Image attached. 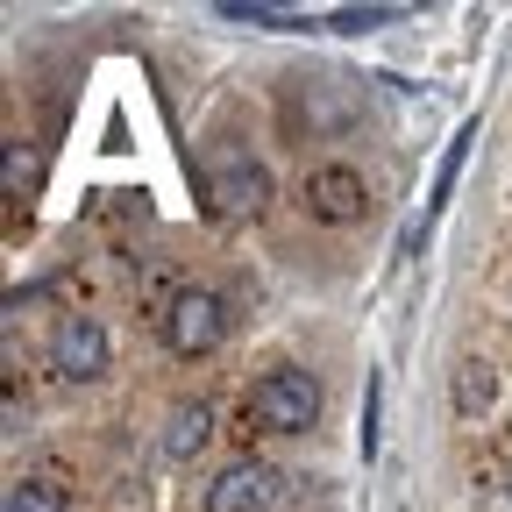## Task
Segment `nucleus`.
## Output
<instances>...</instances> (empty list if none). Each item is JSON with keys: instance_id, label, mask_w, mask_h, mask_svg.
<instances>
[{"instance_id": "obj_8", "label": "nucleus", "mask_w": 512, "mask_h": 512, "mask_svg": "<svg viewBox=\"0 0 512 512\" xmlns=\"http://www.w3.org/2000/svg\"><path fill=\"white\" fill-rule=\"evenodd\" d=\"M36 185H43V150L8 143V157H0V192H8V200H36Z\"/></svg>"}, {"instance_id": "obj_9", "label": "nucleus", "mask_w": 512, "mask_h": 512, "mask_svg": "<svg viewBox=\"0 0 512 512\" xmlns=\"http://www.w3.org/2000/svg\"><path fill=\"white\" fill-rule=\"evenodd\" d=\"M221 22H249V29H306L299 8H264V0H221Z\"/></svg>"}, {"instance_id": "obj_11", "label": "nucleus", "mask_w": 512, "mask_h": 512, "mask_svg": "<svg viewBox=\"0 0 512 512\" xmlns=\"http://www.w3.org/2000/svg\"><path fill=\"white\" fill-rule=\"evenodd\" d=\"M470 136H477V128H463V136H456V143H448V157H441V171H434V200H427L434 214L448 207V192H456V171H463V157H470Z\"/></svg>"}, {"instance_id": "obj_1", "label": "nucleus", "mask_w": 512, "mask_h": 512, "mask_svg": "<svg viewBox=\"0 0 512 512\" xmlns=\"http://www.w3.org/2000/svg\"><path fill=\"white\" fill-rule=\"evenodd\" d=\"M249 413L264 420L271 434H306L320 420V377L299 370V363H278L256 377V392H249Z\"/></svg>"}, {"instance_id": "obj_13", "label": "nucleus", "mask_w": 512, "mask_h": 512, "mask_svg": "<svg viewBox=\"0 0 512 512\" xmlns=\"http://www.w3.org/2000/svg\"><path fill=\"white\" fill-rule=\"evenodd\" d=\"M484 399H491V370H484V363H463V377H456V406L477 413Z\"/></svg>"}, {"instance_id": "obj_2", "label": "nucleus", "mask_w": 512, "mask_h": 512, "mask_svg": "<svg viewBox=\"0 0 512 512\" xmlns=\"http://www.w3.org/2000/svg\"><path fill=\"white\" fill-rule=\"evenodd\" d=\"M164 342L171 356H214L228 342V299L207 285H178L164 299Z\"/></svg>"}, {"instance_id": "obj_6", "label": "nucleus", "mask_w": 512, "mask_h": 512, "mask_svg": "<svg viewBox=\"0 0 512 512\" xmlns=\"http://www.w3.org/2000/svg\"><path fill=\"white\" fill-rule=\"evenodd\" d=\"M278 498H285V477H278L271 463H256V456L228 463V470L207 484V512H264V505H278Z\"/></svg>"}, {"instance_id": "obj_12", "label": "nucleus", "mask_w": 512, "mask_h": 512, "mask_svg": "<svg viewBox=\"0 0 512 512\" xmlns=\"http://www.w3.org/2000/svg\"><path fill=\"white\" fill-rule=\"evenodd\" d=\"M399 8H335L328 15V29H342V36H363V29H377V22H392Z\"/></svg>"}, {"instance_id": "obj_3", "label": "nucleus", "mask_w": 512, "mask_h": 512, "mask_svg": "<svg viewBox=\"0 0 512 512\" xmlns=\"http://www.w3.org/2000/svg\"><path fill=\"white\" fill-rule=\"evenodd\" d=\"M207 207L221 221H256V214L271 207V171L256 164V157H242V150L214 157L207 164Z\"/></svg>"}, {"instance_id": "obj_7", "label": "nucleus", "mask_w": 512, "mask_h": 512, "mask_svg": "<svg viewBox=\"0 0 512 512\" xmlns=\"http://www.w3.org/2000/svg\"><path fill=\"white\" fill-rule=\"evenodd\" d=\"M207 441H214V406H200V399H185V406L164 420V456H171V463H192Z\"/></svg>"}, {"instance_id": "obj_10", "label": "nucleus", "mask_w": 512, "mask_h": 512, "mask_svg": "<svg viewBox=\"0 0 512 512\" xmlns=\"http://www.w3.org/2000/svg\"><path fill=\"white\" fill-rule=\"evenodd\" d=\"M8 512H64V491H57L50 477H22V484L8 491Z\"/></svg>"}, {"instance_id": "obj_5", "label": "nucleus", "mask_w": 512, "mask_h": 512, "mask_svg": "<svg viewBox=\"0 0 512 512\" xmlns=\"http://www.w3.org/2000/svg\"><path fill=\"white\" fill-rule=\"evenodd\" d=\"M50 363H57V377H72V384L107 377V328L93 313H64L57 335H50Z\"/></svg>"}, {"instance_id": "obj_4", "label": "nucleus", "mask_w": 512, "mask_h": 512, "mask_svg": "<svg viewBox=\"0 0 512 512\" xmlns=\"http://www.w3.org/2000/svg\"><path fill=\"white\" fill-rule=\"evenodd\" d=\"M306 214L313 221H328V228H356L370 214V185L356 164H320L306 171Z\"/></svg>"}]
</instances>
